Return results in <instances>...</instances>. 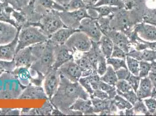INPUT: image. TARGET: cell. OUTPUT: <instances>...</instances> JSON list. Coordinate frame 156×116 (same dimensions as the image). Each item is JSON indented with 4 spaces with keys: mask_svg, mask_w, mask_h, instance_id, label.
<instances>
[{
    "mask_svg": "<svg viewBox=\"0 0 156 116\" xmlns=\"http://www.w3.org/2000/svg\"><path fill=\"white\" fill-rule=\"evenodd\" d=\"M12 25L0 21V45H4L11 42L20 31Z\"/></svg>",
    "mask_w": 156,
    "mask_h": 116,
    "instance_id": "14",
    "label": "cell"
},
{
    "mask_svg": "<svg viewBox=\"0 0 156 116\" xmlns=\"http://www.w3.org/2000/svg\"><path fill=\"white\" fill-rule=\"evenodd\" d=\"M55 45L48 39L45 42L32 45L34 62L30 69L46 75L52 69L54 63Z\"/></svg>",
    "mask_w": 156,
    "mask_h": 116,
    "instance_id": "2",
    "label": "cell"
},
{
    "mask_svg": "<svg viewBox=\"0 0 156 116\" xmlns=\"http://www.w3.org/2000/svg\"><path fill=\"white\" fill-rule=\"evenodd\" d=\"M2 116H19L20 115V110L11 108L1 109Z\"/></svg>",
    "mask_w": 156,
    "mask_h": 116,
    "instance_id": "47",
    "label": "cell"
},
{
    "mask_svg": "<svg viewBox=\"0 0 156 116\" xmlns=\"http://www.w3.org/2000/svg\"><path fill=\"white\" fill-rule=\"evenodd\" d=\"M0 1L2 3L7 4H9V5H11L16 10L20 11V8L19 7L16 0H0Z\"/></svg>",
    "mask_w": 156,
    "mask_h": 116,
    "instance_id": "49",
    "label": "cell"
},
{
    "mask_svg": "<svg viewBox=\"0 0 156 116\" xmlns=\"http://www.w3.org/2000/svg\"><path fill=\"white\" fill-rule=\"evenodd\" d=\"M98 89L105 92L108 95L110 99H113L117 95V88L115 86L107 84L101 80L98 85Z\"/></svg>",
    "mask_w": 156,
    "mask_h": 116,
    "instance_id": "34",
    "label": "cell"
},
{
    "mask_svg": "<svg viewBox=\"0 0 156 116\" xmlns=\"http://www.w3.org/2000/svg\"><path fill=\"white\" fill-rule=\"evenodd\" d=\"M55 1H56L57 2H58L59 4L61 5H63V2H62V0H54Z\"/></svg>",
    "mask_w": 156,
    "mask_h": 116,
    "instance_id": "55",
    "label": "cell"
},
{
    "mask_svg": "<svg viewBox=\"0 0 156 116\" xmlns=\"http://www.w3.org/2000/svg\"><path fill=\"white\" fill-rule=\"evenodd\" d=\"M19 32L16 36V37L13 39L11 42L7 44L0 45V60H13L16 53Z\"/></svg>",
    "mask_w": 156,
    "mask_h": 116,
    "instance_id": "17",
    "label": "cell"
},
{
    "mask_svg": "<svg viewBox=\"0 0 156 116\" xmlns=\"http://www.w3.org/2000/svg\"><path fill=\"white\" fill-rule=\"evenodd\" d=\"M126 56L127 53L124 51L122 49H121L117 45H114L111 57L126 59Z\"/></svg>",
    "mask_w": 156,
    "mask_h": 116,
    "instance_id": "45",
    "label": "cell"
},
{
    "mask_svg": "<svg viewBox=\"0 0 156 116\" xmlns=\"http://www.w3.org/2000/svg\"><path fill=\"white\" fill-rule=\"evenodd\" d=\"M78 30L87 35L94 42H99L103 35L98 25L97 20L90 18L82 20Z\"/></svg>",
    "mask_w": 156,
    "mask_h": 116,
    "instance_id": "7",
    "label": "cell"
},
{
    "mask_svg": "<svg viewBox=\"0 0 156 116\" xmlns=\"http://www.w3.org/2000/svg\"><path fill=\"white\" fill-rule=\"evenodd\" d=\"M33 5L35 11L42 16L52 10L59 12L65 11L64 5L54 0H36Z\"/></svg>",
    "mask_w": 156,
    "mask_h": 116,
    "instance_id": "12",
    "label": "cell"
},
{
    "mask_svg": "<svg viewBox=\"0 0 156 116\" xmlns=\"http://www.w3.org/2000/svg\"><path fill=\"white\" fill-rule=\"evenodd\" d=\"M35 1H36V0H31L30 2V3H29V4H30V5H33L34 3V2H35Z\"/></svg>",
    "mask_w": 156,
    "mask_h": 116,
    "instance_id": "56",
    "label": "cell"
},
{
    "mask_svg": "<svg viewBox=\"0 0 156 116\" xmlns=\"http://www.w3.org/2000/svg\"><path fill=\"white\" fill-rule=\"evenodd\" d=\"M59 15L62 22L66 27L78 30L81 20L91 16L88 13L87 8H82L78 10L59 12Z\"/></svg>",
    "mask_w": 156,
    "mask_h": 116,
    "instance_id": "6",
    "label": "cell"
},
{
    "mask_svg": "<svg viewBox=\"0 0 156 116\" xmlns=\"http://www.w3.org/2000/svg\"><path fill=\"white\" fill-rule=\"evenodd\" d=\"M153 115H154V116H156V111H155V113L153 114Z\"/></svg>",
    "mask_w": 156,
    "mask_h": 116,
    "instance_id": "59",
    "label": "cell"
},
{
    "mask_svg": "<svg viewBox=\"0 0 156 116\" xmlns=\"http://www.w3.org/2000/svg\"><path fill=\"white\" fill-rule=\"evenodd\" d=\"M37 27L50 38L56 31L66 26L59 16V11L52 10L42 16Z\"/></svg>",
    "mask_w": 156,
    "mask_h": 116,
    "instance_id": "4",
    "label": "cell"
},
{
    "mask_svg": "<svg viewBox=\"0 0 156 116\" xmlns=\"http://www.w3.org/2000/svg\"><path fill=\"white\" fill-rule=\"evenodd\" d=\"M115 86L117 88V92L121 93H126L133 90L128 81L125 80H119Z\"/></svg>",
    "mask_w": 156,
    "mask_h": 116,
    "instance_id": "40",
    "label": "cell"
},
{
    "mask_svg": "<svg viewBox=\"0 0 156 116\" xmlns=\"http://www.w3.org/2000/svg\"><path fill=\"white\" fill-rule=\"evenodd\" d=\"M98 43L104 56L107 59L110 58L114 46L112 41L108 36L103 34Z\"/></svg>",
    "mask_w": 156,
    "mask_h": 116,
    "instance_id": "24",
    "label": "cell"
},
{
    "mask_svg": "<svg viewBox=\"0 0 156 116\" xmlns=\"http://www.w3.org/2000/svg\"><path fill=\"white\" fill-rule=\"evenodd\" d=\"M133 109L134 110L135 115H150L142 99H139L133 105Z\"/></svg>",
    "mask_w": 156,
    "mask_h": 116,
    "instance_id": "37",
    "label": "cell"
},
{
    "mask_svg": "<svg viewBox=\"0 0 156 116\" xmlns=\"http://www.w3.org/2000/svg\"><path fill=\"white\" fill-rule=\"evenodd\" d=\"M16 68L14 60H0V70L4 73H12Z\"/></svg>",
    "mask_w": 156,
    "mask_h": 116,
    "instance_id": "39",
    "label": "cell"
},
{
    "mask_svg": "<svg viewBox=\"0 0 156 116\" xmlns=\"http://www.w3.org/2000/svg\"><path fill=\"white\" fill-rule=\"evenodd\" d=\"M12 17L15 20L19 29H22L28 26V22L26 16L21 11H18L13 9L12 12Z\"/></svg>",
    "mask_w": 156,
    "mask_h": 116,
    "instance_id": "28",
    "label": "cell"
},
{
    "mask_svg": "<svg viewBox=\"0 0 156 116\" xmlns=\"http://www.w3.org/2000/svg\"><path fill=\"white\" fill-rule=\"evenodd\" d=\"M101 5H107L115 7L122 9L125 8V2L122 0H98L93 7H98Z\"/></svg>",
    "mask_w": 156,
    "mask_h": 116,
    "instance_id": "32",
    "label": "cell"
},
{
    "mask_svg": "<svg viewBox=\"0 0 156 116\" xmlns=\"http://www.w3.org/2000/svg\"><path fill=\"white\" fill-rule=\"evenodd\" d=\"M64 7L65 11H72L82 8H87V5L85 4L83 0H71Z\"/></svg>",
    "mask_w": 156,
    "mask_h": 116,
    "instance_id": "35",
    "label": "cell"
},
{
    "mask_svg": "<svg viewBox=\"0 0 156 116\" xmlns=\"http://www.w3.org/2000/svg\"><path fill=\"white\" fill-rule=\"evenodd\" d=\"M112 41L114 44L122 49L128 53L131 49L130 40L126 34L121 31L112 30L107 35Z\"/></svg>",
    "mask_w": 156,
    "mask_h": 116,
    "instance_id": "16",
    "label": "cell"
},
{
    "mask_svg": "<svg viewBox=\"0 0 156 116\" xmlns=\"http://www.w3.org/2000/svg\"><path fill=\"white\" fill-rule=\"evenodd\" d=\"M113 101L115 104L116 107L118 110H124L131 109L133 107V105L128 102L124 97L117 94L114 98Z\"/></svg>",
    "mask_w": 156,
    "mask_h": 116,
    "instance_id": "29",
    "label": "cell"
},
{
    "mask_svg": "<svg viewBox=\"0 0 156 116\" xmlns=\"http://www.w3.org/2000/svg\"><path fill=\"white\" fill-rule=\"evenodd\" d=\"M78 98L89 99L90 95L79 82H72L61 75L58 88L50 100L55 108L58 109L65 115Z\"/></svg>",
    "mask_w": 156,
    "mask_h": 116,
    "instance_id": "1",
    "label": "cell"
},
{
    "mask_svg": "<svg viewBox=\"0 0 156 116\" xmlns=\"http://www.w3.org/2000/svg\"><path fill=\"white\" fill-rule=\"evenodd\" d=\"M137 36L145 41H156V26L145 23H139L134 26L133 30Z\"/></svg>",
    "mask_w": 156,
    "mask_h": 116,
    "instance_id": "11",
    "label": "cell"
},
{
    "mask_svg": "<svg viewBox=\"0 0 156 116\" xmlns=\"http://www.w3.org/2000/svg\"><path fill=\"white\" fill-rule=\"evenodd\" d=\"M60 81L61 74L57 69H52L45 75L43 88L48 99L50 100L57 92Z\"/></svg>",
    "mask_w": 156,
    "mask_h": 116,
    "instance_id": "8",
    "label": "cell"
},
{
    "mask_svg": "<svg viewBox=\"0 0 156 116\" xmlns=\"http://www.w3.org/2000/svg\"><path fill=\"white\" fill-rule=\"evenodd\" d=\"M87 8H91L93 9L96 11V12L98 14V19L100 18L109 16L111 15L116 12L119 9L118 7H111V6H107V5H101L98 7L90 6Z\"/></svg>",
    "mask_w": 156,
    "mask_h": 116,
    "instance_id": "26",
    "label": "cell"
},
{
    "mask_svg": "<svg viewBox=\"0 0 156 116\" xmlns=\"http://www.w3.org/2000/svg\"><path fill=\"white\" fill-rule=\"evenodd\" d=\"M65 45L75 52H86L91 49L92 40L85 33L78 30L66 41Z\"/></svg>",
    "mask_w": 156,
    "mask_h": 116,
    "instance_id": "5",
    "label": "cell"
},
{
    "mask_svg": "<svg viewBox=\"0 0 156 116\" xmlns=\"http://www.w3.org/2000/svg\"><path fill=\"white\" fill-rule=\"evenodd\" d=\"M12 73L23 86L26 87L30 84L32 76L30 74L29 68L23 67H16Z\"/></svg>",
    "mask_w": 156,
    "mask_h": 116,
    "instance_id": "22",
    "label": "cell"
},
{
    "mask_svg": "<svg viewBox=\"0 0 156 116\" xmlns=\"http://www.w3.org/2000/svg\"><path fill=\"white\" fill-rule=\"evenodd\" d=\"M150 72L156 74V60L151 62V67Z\"/></svg>",
    "mask_w": 156,
    "mask_h": 116,
    "instance_id": "52",
    "label": "cell"
},
{
    "mask_svg": "<svg viewBox=\"0 0 156 116\" xmlns=\"http://www.w3.org/2000/svg\"><path fill=\"white\" fill-rule=\"evenodd\" d=\"M71 0H62V2H63V5L65 6L66 5H67L69 2H70Z\"/></svg>",
    "mask_w": 156,
    "mask_h": 116,
    "instance_id": "54",
    "label": "cell"
},
{
    "mask_svg": "<svg viewBox=\"0 0 156 116\" xmlns=\"http://www.w3.org/2000/svg\"><path fill=\"white\" fill-rule=\"evenodd\" d=\"M79 30L73 29L69 27H62L52 34L49 39L55 45L65 44L66 41L72 35Z\"/></svg>",
    "mask_w": 156,
    "mask_h": 116,
    "instance_id": "18",
    "label": "cell"
},
{
    "mask_svg": "<svg viewBox=\"0 0 156 116\" xmlns=\"http://www.w3.org/2000/svg\"><path fill=\"white\" fill-rule=\"evenodd\" d=\"M153 90V84L149 77L142 78L140 85L137 90V97L139 99H144L151 97Z\"/></svg>",
    "mask_w": 156,
    "mask_h": 116,
    "instance_id": "20",
    "label": "cell"
},
{
    "mask_svg": "<svg viewBox=\"0 0 156 116\" xmlns=\"http://www.w3.org/2000/svg\"><path fill=\"white\" fill-rule=\"evenodd\" d=\"M69 109L79 111L86 116L97 115L94 113L90 98L87 99L78 98L69 107Z\"/></svg>",
    "mask_w": 156,
    "mask_h": 116,
    "instance_id": "19",
    "label": "cell"
},
{
    "mask_svg": "<svg viewBox=\"0 0 156 116\" xmlns=\"http://www.w3.org/2000/svg\"><path fill=\"white\" fill-rule=\"evenodd\" d=\"M32 50V45L25 48L16 53L13 60L16 67H30L34 62Z\"/></svg>",
    "mask_w": 156,
    "mask_h": 116,
    "instance_id": "15",
    "label": "cell"
},
{
    "mask_svg": "<svg viewBox=\"0 0 156 116\" xmlns=\"http://www.w3.org/2000/svg\"><path fill=\"white\" fill-rule=\"evenodd\" d=\"M154 57H155V60H156V51H154Z\"/></svg>",
    "mask_w": 156,
    "mask_h": 116,
    "instance_id": "58",
    "label": "cell"
},
{
    "mask_svg": "<svg viewBox=\"0 0 156 116\" xmlns=\"http://www.w3.org/2000/svg\"><path fill=\"white\" fill-rule=\"evenodd\" d=\"M122 1H126V0H122Z\"/></svg>",
    "mask_w": 156,
    "mask_h": 116,
    "instance_id": "61",
    "label": "cell"
},
{
    "mask_svg": "<svg viewBox=\"0 0 156 116\" xmlns=\"http://www.w3.org/2000/svg\"><path fill=\"white\" fill-rule=\"evenodd\" d=\"M31 0H16V1L17 2L19 7L20 8V10L22 8L26 7V5H27Z\"/></svg>",
    "mask_w": 156,
    "mask_h": 116,
    "instance_id": "50",
    "label": "cell"
},
{
    "mask_svg": "<svg viewBox=\"0 0 156 116\" xmlns=\"http://www.w3.org/2000/svg\"><path fill=\"white\" fill-rule=\"evenodd\" d=\"M107 63L108 65H111L115 71L121 68L128 69L126 59L110 57L107 59Z\"/></svg>",
    "mask_w": 156,
    "mask_h": 116,
    "instance_id": "33",
    "label": "cell"
},
{
    "mask_svg": "<svg viewBox=\"0 0 156 116\" xmlns=\"http://www.w3.org/2000/svg\"><path fill=\"white\" fill-rule=\"evenodd\" d=\"M48 39L38 27L29 26L23 27L19 32L16 52L27 46L45 42Z\"/></svg>",
    "mask_w": 156,
    "mask_h": 116,
    "instance_id": "3",
    "label": "cell"
},
{
    "mask_svg": "<svg viewBox=\"0 0 156 116\" xmlns=\"http://www.w3.org/2000/svg\"><path fill=\"white\" fill-rule=\"evenodd\" d=\"M151 67V62L147 61H139V76L144 78L148 77Z\"/></svg>",
    "mask_w": 156,
    "mask_h": 116,
    "instance_id": "38",
    "label": "cell"
},
{
    "mask_svg": "<svg viewBox=\"0 0 156 116\" xmlns=\"http://www.w3.org/2000/svg\"><path fill=\"white\" fill-rule=\"evenodd\" d=\"M83 1L85 2V4L87 5V8L93 5L96 3L94 0H83Z\"/></svg>",
    "mask_w": 156,
    "mask_h": 116,
    "instance_id": "53",
    "label": "cell"
},
{
    "mask_svg": "<svg viewBox=\"0 0 156 116\" xmlns=\"http://www.w3.org/2000/svg\"><path fill=\"white\" fill-rule=\"evenodd\" d=\"M90 98L91 99L93 111L95 114H99L104 110L110 109L111 99H101L96 97H91Z\"/></svg>",
    "mask_w": 156,
    "mask_h": 116,
    "instance_id": "23",
    "label": "cell"
},
{
    "mask_svg": "<svg viewBox=\"0 0 156 116\" xmlns=\"http://www.w3.org/2000/svg\"><path fill=\"white\" fill-rule=\"evenodd\" d=\"M51 115L52 116H65V114L61 110H59L58 109L55 108V107L52 110Z\"/></svg>",
    "mask_w": 156,
    "mask_h": 116,
    "instance_id": "51",
    "label": "cell"
},
{
    "mask_svg": "<svg viewBox=\"0 0 156 116\" xmlns=\"http://www.w3.org/2000/svg\"><path fill=\"white\" fill-rule=\"evenodd\" d=\"M54 107L50 99H46V102L43 104L42 107L40 108H36L37 116H50Z\"/></svg>",
    "mask_w": 156,
    "mask_h": 116,
    "instance_id": "31",
    "label": "cell"
},
{
    "mask_svg": "<svg viewBox=\"0 0 156 116\" xmlns=\"http://www.w3.org/2000/svg\"><path fill=\"white\" fill-rule=\"evenodd\" d=\"M128 56L136 59L139 61L153 62L155 60L154 51L146 49L142 51H138L134 48H132L127 53Z\"/></svg>",
    "mask_w": 156,
    "mask_h": 116,
    "instance_id": "21",
    "label": "cell"
},
{
    "mask_svg": "<svg viewBox=\"0 0 156 116\" xmlns=\"http://www.w3.org/2000/svg\"><path fill=\"white\" fill-rule=\"evenodd\" d=\"M107 58L104 56L103 53H100L98 56V63L97 66V73L100 76H101L105 73L107 69Z\"/></svg>",
    "mask_w": 156,
    "mask_h": 116,
    "instance_id": "36",
    "label": "cell"
},
{
    "mask_svg": "<svg viewBox=\"0 0 156 116\" xmlns=\"http://www.w3.org/2000/svg\"><path fill=\"white\" fill-rule=\"evenodd\" d=\"M96 97L101 99H109L108 95L105 92L99 89L94 90L93 94L90 97Z\"/></svg>",
    "mask_w": 156,
    "mask_h": 116,
    "instance_id": "48",
    "label": "cell"
},
{
    "mask_svg": "<svg viewBox=\"0 0 156 116\" xmlns=\"http://www.w3.org/2000/svg\"><path fill=\"white\" fill-rule=\"evenodd\" d=\"M3 73H4L3 71H1V70H0V77H1V75L3 74Z\"/></svg>",
    "mask_w": 156,
    "mask_h": 116,
    "instance_id": "57",
    "label": "cell"
},
{
    "mask_svg": "<svg viewBox=\"0 0 156 116\" xmlns=\"http://www.w3.org/2000/svg\"><path fill=\"white\" fill-rule=\"evenodd\" d=\"M140 80H141V78L139 76H135L132 74H130L129 77L128 78L127 80L128 82L129 83V84H130L133 90H134L135 92H136L137 90L139 88Z\"/></svg>",
    "mask_w": 156,
    "mask_h": 116,
    "instance_id": "44",
    "label": "cell"
},
{
    "mask_svg": "<svg viewBox=\"0 0 156 116\" xmlns=\"http://www.w3.org/2000/svg\"><path fill=\"white\" fill-rule=\"evenodd\" d=\"M59 74L72 82H78L82 76V71L74 59L65 63L58 69Z\"/></svg>",
    "mask_w": 156,
    "mask_h": 116,
    "instance_id": "9",
    "label": "cell"
},
{
    "mask_svg": "<svg viewBox=\"0 0 156 116\" xmlns=\"http://www.w3.org/2000/svg\"><path fill=\"white\" fill-rule=\"evenodd\" d=\"M143 101L150 115H153V114L156 111V99L152 97H149L144 99Z\"/></svg>",
    "mask_w": 156,
    "mask_h": 116,
    "instance_id": "41",
    "label": "cell"
},
{
    "mask_svg": "<svg viewBox=\"0 0 156 116\" xmlns=\"http://www.w3.org/2000/svg\"><path fill=\"white\" fill-rule=\"evenodd\" d=\"M19 99H48L44 88L30 84L22 90Z\"/></svg>",
    "mask_w": 156,
    "mask_h": 116,
    "instance_id": "13",
    "label": "cell"
},
{
    "mask_svg": "<svg viewBox=\"0 0 156 116\" xmlns=\"http://www.w3.org/2000/svg\"><path fill=\"white\" fill-rule=\"evenodd\" d=\"M1 109H0V115H1Z\"/></svg>",
    "mask_w": 156,
    "mask_h": 116,
    "instance_id": "60",
    "label": "cell"
},
{
    "mask_svg": "<svg viewBox=\"0 0 156 116\" xmlns=\"http://www.w3.org/2000/svg\"><path fill=\"white\" fill-rule=\"evenodd\" d=\"M116 71L117 77L119 80H127L128 78L129 77L131 74L130 71L128 69L126 68H121Z\"/></svg>",
    "mask_w": 156,
    "mask_h": 116,
    "instance_id": "46",
    "label": "cell"
},
{
    "mask_svg": "<svg viewBox=\"0 0 156 116\" xmlns=\"http://www.w3.org/2000/svg\"><path fill=\"white\" fill-rule=\"evenodd\" d=\"M117 94L121 95V97H124L125 99H126L128 102H129L132 105H133L139 100L138 97H137L136 93L134 90H132L126 93H121L117 92Z\"/></svg>",
    "mask_w": 156,
    "mask_h": 116,
    "instance_id": "43",
    "label": "cell"
},
{
    "mask_svg": "<svg viewBox=\"0 0 156 116\" xmlns=\"http://www.w3.org/2000/svg\"><path fill=\"white\" fill-rule=\"evenodd\" d=\"M78 82L90 97L94 92V90L91 87L90 80L88 77H82L79 79Z\"/></svg>",
    "mask_w": 156,
    "mask_h": 116,
    "instance_id": "42",
    "label": "cell"
},
{
    "mask_svg": "<svg viewBox=\"0 0 156 116\" xmlns=\"http://www.w3.org/2000/svg\"><path fill=\"white\" fill-rule=\"evenodd\" d=\"M100 79L104 83L113 86H115L118 81L116 71L111 65L107 66V70L103 76H100Z\"/></svg>",
    "mask_w": 156,
    "mask_h": 116,
    "instance_id": "25",
    "label": "cell"
},
{
    "mask_svg": "<svg viewBox=\"0 0 156 116\" xmlns=\"http://www.w3.org/2000/svg\"><path fill=\"white\" fill-rule=\"evenodd\" d=\"M114 14V13L111 15L109 16L100 18L96 19L99 27L104 35H107L111 30H112L111 26V22L113 18Z\"/></svg>",
    "mask_w": 156,
    "mask_h": 116,
    "instance_id": "27",
    "label": "cell"
},
{
    "mask_svg": "<svg viewBox=\"0 0 156 116\" xmlns=\"http://www.w3.org/2000/svg\"><path fill=\"white\" fill-rule=\"evenodd\" d=\"M75 52L72 51L65 44L55 45L54 49V63L52 69L58 70L65 63L73 59Z\"/></svg>",
    "mask_w": 156,
    "mask_h": 116,
    "instance_id": "10",
    "label": "cell"
},
{
    "mask_svg": "<svg viewBox=\"0 0 156 116\" xmlns=\"http://www.w3.org/2000/svg\"><path fill=\"white\" fill-rule=\"evenodd\" d=\"M126 62L128 69L130 71V73L135 76H139V61L135 58L127 55L126 58Z\"/></svg>",
    "mask_w": 156,
    "mask_h": 116,
    "instance_id": "30",
    "label": "cell"
}]
</instances>
